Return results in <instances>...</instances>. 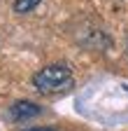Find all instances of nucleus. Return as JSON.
<instances>
[{
    "instance_id": "nucleus-3",
    "label": "nucleus",
    "mask_w": 128,
    "mask_h": 131,
    "mask_svg": "<svg viewBox=\"0 0 128 131\" xmlns=\"http://www.w3.org/2000/svg\"><path fill=\"white\" fill-rule=\"evenodd\" d=\"M42 0H14V12L17 14H26L30 9H35Z\"/></svg>"
},
{
    "instance_id": "nucleus-4",
    "label": "nucleus",
    "mask_w": 128,
    "mask_h": 131,
    "mask_svg": "<svg viewBox=\"0 0 128 131\" xmlns=\"http://www.w3.org/2000/svg\"><path fill=\"white\" fill-rule=\"evenodd\" d=\"M23 131H56V129H49V126H33V129H23Z\"/></svg>"
},
{
    "instance_id": "nucleus-1",
    "label": "nucleus",
    "mask_w": 128,
    "mask_h": 131,
    "mask_svg": "<svg viewBox=\"0 0 128 131\" xmlns=\"http://www.w3.org/2000/svg\"><path fill=\"white\" fill-rule=\"evenodd\" d=\"M72 84H75V77H72L70 68L63 66V63L47 66V68H42V70H37L33 75V87L44 96L63 94V91L72 89Z\"/></svg>"
},
{
    "instance_id": "nucleus-6",
    "label": "nucleus",
    "mask_w": 128,
    "mask_h": 131,
    "mask_svg": "<svg viewBox=\"0 0 128 131\" xmlns=\"http://www.w3.org/2000/svg\"><path fill=\"white\" fill-rule=\"evenodd\" d=\"M126 47H128V42H126Z\"/></svg>"
},
{
    "instance_id": "nucleus-2",
    "label": "nucleus",
    "mask_w": 128,
    "mask_h": 131,
    "mask_svg": "<svg viewBox=\"0 0 128 131\" xmlns=\"http://www.w3.org/2000/svg\"><path fill=\"white\" fill-rule=\"evenodd\" d=\"M40 112H42L40 105L30 103V101H19V103H14V105L9 108V117H12L14 122H26V119L37 117Z\"/></svg>"
},
{
    "instance_id": "nucleus-5",
    "label": "nucleus",
    "mask_w": 128,
    "mask_h": 131,
    "mask_svg": "<svg viewBox=\"0 0 128 131\" xmlns=\"http://www.w3.org/2000/svg\"><path fill=\"white\" fill-rule=\"evenodd\" d=\"M123 89H126V91H128V84H123Z\"/></svg>"
}]
</instances>
